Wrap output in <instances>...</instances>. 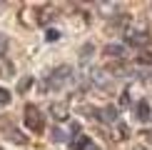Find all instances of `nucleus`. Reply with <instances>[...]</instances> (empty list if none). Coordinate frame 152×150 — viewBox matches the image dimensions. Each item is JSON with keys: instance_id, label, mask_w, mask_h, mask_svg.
Returning <instances> with one entry per match:
<instances>
[{"instance_id": "nucleus-1", "label": "nucleus", "mask_w": 152, "mask_h": 150, "mask_svg": "<svg viewBox=\"0 0 152 150\" xmlns=\"http://www.w3.org/2000/svg\"><path fill=\"white\" fill-rule=\"evenodd\" d=\"M25 125H28V130H33V133H42V128H45L42 112L37 110L35 105H28V108H25Z\"/></svg>"}, {"instance_id": "nucleus-2", "label": "nucleus", "mask_w": 152, "mask_h": 150, "mask_svg": "<svg viewBox=\"0 0 152 150\" xmlns=\"http://www.w3.org/2000/svg\"><path fill=\"white\" fill-rule=\"evenodd\" d=\"M53 118H58V120H65L67 118V108L62 103H55L53 105Z\"/></svg>"}, {"instance_id": "nucleus-3", "label": "nucleus", "mask_w": 152, "mask_h": 150, "mask_svg": "<svg viewBox=\"0 0 152 150\" xmlns=\"http://www.w3.org/2000/svg\"><path fill=\"white\" fill-rule=\"evenodd\" d=\"M0 75H3V78H10V75H12V62L10 60L0 58Z\"/></svg>"}, {"instance_id": "nucleus-4", "label": "nucleus", "mask_w": 152, "mask_h": 150, "mask_svg": "<svg viewBox=\"0 0 152 150\" xmlns=\"http://www.w3.org/2000/svg\"><path fill=\"white\" fill-rule=\"evenodd\" d=\"M5 135H8L10 140H12V143H25V135H20V133H18L15 128H10V130H5Z\"/></svg>"}, {"instance_id": "nucleus-5", "label": "nucleus", "mask_w": 152, "mask_h": 150, "mask_svg": "<svg viewBox=\"0 0 152 150\" xmlns=\"http://www.w3.org/2000/svg\"><path fill=\"white\" fill-rule=\"evenodd\" d=\"M100 118H102V120H115V118H117V110H115V108H105L102 112H100Z\"/></svg>"}, {"instance_id": "nucleus-6", "label": "nucleus", "mask_w": 152, "mask_h": 150, "mask_svg": "<svg viewBox=\"0 0 152 150\" xmlns=\"http://www.w3.org/2000/svg\"><path fill=\"white\" fill-rule=\"evenodd\" d=\"M30 85H33V78L28 75V78H23L20 83H18V93H28V88H30Z\"/></svg>"}, {"instance_id": "nucleus-7", "label": "nucleus", "mask_w": 152, "mask_h": 150, "mask_svg": "<svg viewBox=\"0 0 152 150\" xmlns=\"http://www.w3.org/2000/svg\"><path fill=\"white\" fill-rule=\"evenodd\" d=\"M137 115L145 120V118L150 115V105H147V103H140V105H137Z\"/></svg>"}, {"instance_id": "nucleus-8", "label": "nucleus", "mask_w": 152, "mask_h": 150, "mask_svg": "<svg viewBox=\"0 0 152 150\" xmlns=\"http://www.w3.org/2000/svg\"><path fill=\"white\" fill-rule=\"evenodd\" d=\"M8 103H10V93L5 88H0V105H8Z\"/></svg>"}, {"instance_id": "nucleus-9", "label": "nucleus", "mask_w": 152, "mask_h": 150, "mask_svg": "<svg viewBox=\"0 0 152 150\" xmlns=\"http://www.w3.org/2000/svg\"><path fill=\"white\" fill-rule=\"evenodd\" d=\"M107 53H110V55H120L122 48H120V45H107Z\"/></svg>"}, {"instance_id": "nucleus-10", "label": "nucleus", "mask_w": 152, "mask_h": 150, "mask_svg": "<svg viewBox=\"0 0 152 150\" xmlns=\"http://www.w3.org/2000/svg\"><path fill=\"white\" fill-rule=\"evenodd\" d=\"M85 150H97V148H95V145H87V148H85Z\"/></svg>"}, {"instance_id": "nucleus-11", "label": "nucleus", "mask_w": 152, "mask_h": 150, "mask_svg": "<svg viewBox=\"0 0 152 150\" xmlns=\"http://www.w3.org/2000/svg\"><path fill=\"white\" fill-rule=\"evenodd\" d=\"M0 150H3V148H0Z\"/></svg>"}]
</instances>
